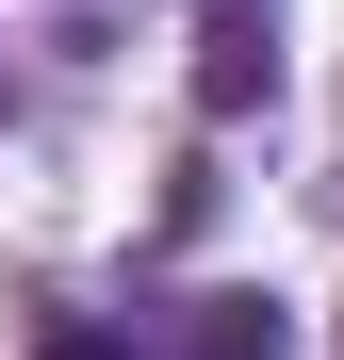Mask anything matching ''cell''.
I'll return each mask as SVG.
<instances>
[{
	"instance_id": "6da1fadb",
	"label": "cell",
	"mask_w": 344,
	"mask_h": 360,
	"mask_svg": "<svg viewBox=\"0 0 344 360\" xmlns=\"http://www.w3.org/2000/svg\"><path fill=\"white\" fill-rule=\"evenodd\" d=\"M246 98H279V49H262V33H213V66H197V115H246Z\"/></svg>"
},
{
	"instance_id": "3957f363",
	"label": "cell",
	"mask_w": 344,
	"mask_h": 360,
	"mask_svg": "<svg viewBox=\"0 0 344 360\" xmlns=\"http://www.w3.org/2000/svg\"><path fill=\"white\" fill-rule=\"evenodd\" d=\"M49 360H115V344H98V328H66V344H49Z\"/></svg>"
},
{
	"instance_id": "7a4b0ae2",
	"label": "cell",
	"mask_w": 344,
	"mask_h": 360,
	"mask_svg": "<svg viewBox=\"0 0 344 360\" xmlns=\"http://www.w3.org/2000/svg\"><path fill=\"white\" fill-rule=\"evenodd\" d=\"M197 360H279V311H262V295H213V328H197Z\"/></svg>"
}]
</instances>
